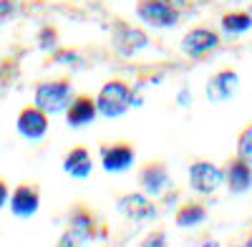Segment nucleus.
<instances>
[{"label": "nucleus", "instance_id": "nucleus-5", "mask_svg": "<svg viewBox=\"0 0 252 247\" xmlns=\"http://www.w3.org/2000/svg\"><path fill=\"white\" fill-rule=\"evenodd\" d=\"M136 161V149L129 141H114L101 147V167L109 174H121L126 169H131Z\"/></svg>", "mask_w": 252, "mask_h": 247}, {"label": "nucleus", "instance_id": "nucleus-23", "mask_svg": "<svg viewBox=\"0 0 252 247\" xmlns=\"http://www.w3.org/2000/svg\"><path fill=\"white\" fill-rule=\"evenodd\" d=\"M144 245H166V235L159 230L157 235H149V237H144Z\"/></svg>", "mask_w": 252, "mask_h": 247}, {"label": "nucleus", "instance_id": "nucleus-14", "mask_svg": "<svg viewBox=\"0 0 252 247\" xmlns=\"http://www.w3.org/2000/svg\"><path fill=\"white\" fill-rule=\"evenodd\" d=\"M66 121L68 126H86V124H91L96 116H98V106H96V98L81 93V96H73L71 104L66 106Z\"/></svg>", "mask_w": 252, "mask_h": 247}, {"label": "nucleus", "instance_id": "nucleus-10", "mask_svg": "<svg viewBox=\"0 0 252 247\" xmlns=\"http://www.w3.org/2000/svg\"><path fill=\"white\" fill-rule=\"evenodd\" d=\"M116 210L121 217L131 219V222H146V219H154L157 217V204L152 202L149 194H126L116 202Z\"/></svg>", "mask_w": 252, "mask_h": 247}, {"label": "nucleus", "instance_id": "nucleus-15", "mask_svg": "<svg viewBox=\"0 0 252 247\" xmlns=\"http://www.w3.org/2000/svg\"><path fill=\"white\" fill-rule=\"evenodd\" d=\"M63 172L73 179H86L91 172H94V159H91V152L86 147H71L68 154L63 156Z\"/></svg>", "mask_w": 252, "mask_h": 247}, {"label": "nucleus", "instance_id": "nucleus-8", "mask_svg": "<svg viewBox=\"0 0 252 247\" xmlns=\"http://www.w3.org/2000/svg\"><path fill=\"white\" fill-rule=\"evenodd\" d=\"M15 129L23 139H31V141L43 139L48 134V114L43 109H38L35 104L20 109V114L15 119Z\"/></svg>", "mask_w": 252, "mask_h": 247}, {"label": "nucleus", "instance_id": "nucleus-9", "mask_svg": "<svg viewBox=\"0 0 252 247\" xmlns=\"http://www.w3.org/2000/svg\"><path fill=\"white\" fill-rule=\"evenodd\" d=\"M40 207V189L33 182H20L10 194V212L20 219H28L38 212Z\"/></svg>", "mask_w": 252, "mask_h": 247}, {"label": "nucleus", "instance_id": "nucleus-24", "mask_svg": "<svg viewBox=\"0 0 252 247\" xmlns=\"http://www.w3.org/2000/svg\"><path fill=\"white\" fill-rule=\"evenodd\" d=\"M5 202H8V184L5 179H0V210L5 207Z\"/></svg>", "mask_w": 252, "mask_h": 247}, {"label": "nucleus", "instance_id": "nucleus-11", "mask_svg": "<svg viewBox=\"0 0 252 247\" xmlns=\"http://www.w3.org/2000/svg\"><path fill=\"white\" fill-rule=\"evenodd\" d=\"M182 53L189 58H202L207 53H212L220 46V35L209 28H192L182 38Z\"/></svg>", "mask_w": 252, "mask_h": 247}, {"label": "nucleus", "instance_id": "nucleus-21", "mask_svg": "<svg viewBox=\"0 0 252 247\" xmlns=\"http://www.w3.org/2000/svg\"><path fill=\"white\" fill-rule=\"evenodd\" d=\"M53 63H68V66H76V63H81V56H78V51H58L56 48V53H53Z\"/></svg>", "mask_w": 252, "mask_h": 247}, {"label": "nucleus", "instance_id": "nucleus-4", "mask_svg": "<svg viewBox=\"0 0 252 247\" xmlns=\"http://www.w3.org/2000/svg\"><path fill=\"white\" fill-rule=\"evenodd\" d=\"M136 18L149 28H174L179 10L172 0H136Z\"/></svg>", "mask_w": 252, "mask_h": 247}, {"label": "nucleus", "instance_id": "nucleus-12", "mask_svg": "<svg viewBox=\"0 0 252 247\" xmlns=\"http://www.w3.org/2000/svg\"><path fill=\"white\" fill-rule=\"evenodd\" d=\"M139 184H141V189L144 194H149V197H159L164 194L166 189V184H169V172H166V164L164 161H146L141 172H139Z\"/></svg>", "mask_w": 252, "mask_h": 247}, {"label": "nucleus", "instance_id": "nucleus-19", "mask_svg": "<svg viewBox=\"0 0 252 247\" xmlns=\"http://www.w3.org/2000/svg\"><path fill=\"white\" fill-rule=\"evenodd\" d=\"M237 156L245 159L252 167V126H245L240 139H237Z\"/></svg>", "mask_w": 252, "mask_h": 247}, {"label": "nucleus", "instance_id": "nucleus-17", "mask_svg": "<svg viewBox=\"0 0 252 247\" xmlns=\"http://www.w3.org/2000/svg\"><path fill=\"white\" fill-rule=\"evenodd\" d=\"M207 219V207L202 202H184L179 204V210L174 215V222L177 227H199V224Z\"/></svg>", "mask_w": 252, "mask_h": 247}, {"label": "nucleus", "instance_id": "nucleus-1", "mask_svg": "<svg viewBox=\"0 0 252 247\" xmlns=\"http://www.w3.org/2000/svg\"><path fill=\"white\" fill-rule=\"evenodd\" d=\"M131 101H134V89L121 78H111L101 86V91L96 96V106H98L101 116L116 119V116H124L129 111Z\"/></svg>", "mask_w": 252, "mask_h": 247}, {"label": "nucleus", "instance_id": "nucleus-22", "mask_svg": "<svg viewBox=\"0 0 252 247\" xmlns=\"http://www.w3.org/2000/svg\"><path fill=\"white\" fill-rule=\"evenodd\" d=\"M15 13V0H0V23Z\"/></svg>", "mask_w": 252, "mask_h": 247}, {"label": "nucleus", "instance_id": "nucleus-2", "mask_svg": "<svg viewBox=\"0 0 252 247\" xmlns=\"http://www.w3.org/2000/svg\"><path fill=\"white\" fill-rule=\"evenodd\" d=\"M73 98V86H71V78H51L43 81V84L35 86V96H33V104L38 109H43L48 116L66 111V106L71 104Z\"/></svg>", "mask_w": 252, "mask_h": 247}, {"label": "nucleus", "instance_id": "nucleus-13", "mask_svg": "<svg viewBox=\"0 0 252 247\" xmlns=\"http://www.w3.org/2000/svg\"><path fill=\"white\" fill-rule=\"evenodd\" d=\"M237 86H240V76L237 71L232 68H224V71H217L212 78L207 81V98L220 104V101H227L237 93Z\"/></svg>", "mask_w": 252, "mask_h": 247}, {"label": "nucleus", "instance_id": "nucleus-16", "mask_svg": "<svg viewBox=\"0 0 252 247\" xmlns=\"http://www.w3.org/2000/svg\"><path fill=\"white\" fill-rule=\"evenodd\" d=\"M224 182H227V187L232 194H245L252 187V167L245 159L235 156L224 169Z\"/></svg>", "mask_w": 252, "mask_h": 247}, {"label": "nucleus", "instance_id": "nucleus-6", "mask_svg": "<svg viewBox=\"0 0 252 247\" xmlns=\"http://www.w3.org/2000/svg\"><path fill=\"white\" fill-rule=\"evenodd\" d=\"M111 38H114V46L121 56H134V53H139L149 46V35L141 28L129 26L126 20H114L111 23Z\"/></svg>", "mask_w": 252, "mask_h": 247}, {"label": "nucleus", "instance_id": "nucleus-3", "mask_svg": "<svg viewBox=\"0 0 252 247\" xmlns=\"http://www.w3.org/2000/svg\"><path fill=\"white\" fill-rule=\"evenodd\" d=\"M98 232L96 212L86 204H73L68 215V230L61 237V245H89Z\"/></svg>", "mask_w": 252, "mask_h": 247}, {"label": "nucleus", "instance_id": "nucleus-25", "mask_svg": "<svg viewBox=\"0 0 252 247\" xmlns=\"http://www.w3.org/2000/svg\"><path fill=\"white\" fill-rule=\"evenodd\" d=\"M247 247H252V230H250V237H247Z\"/></svg>", "mask_w": 252, "mask_h": 247}, {"label": "nucleus", "instance_id": "nucleus-7", "mask_svg": "<svg viewBox=\"0 0 252 247\" xmlns=\"http://www.w3.org/2000/svg\"><path fill=\"white\" fill-rule=\"evenodd\" d=\"M222 182H224V172L212 161H194L189 167V187L202 197L217 192Z\"/></svg>", "mask_w": 252, "mask_h": 247}, {"label": "nucleus", "instance_id": "nucleus-20", "mask_svg": "<svg viewBox=\"0 0 252 247\" xmlns=\"http://www.w3.org/2000/svg\"><path fill=\"white\" fill-rule=\"evenodd\" d=\"M38 48L40 51H56L58 48V31L53 26H46L38 31Z\"/></svg>", "mask_w": 252, "mask_h": 247}, {"label": "nucleus", "instance_id": "nucleus-18", "mask_svg": "<svg viewBox=\"0 0 252 247\" xmlns=\"http://www.w3.org/2000/svg\"><path fill=\"white\" fill-rule=\"evenodd\" d=\"M250 28H252V15L247 10H232V13L222 15V31L229 35L247 33Z\"/></svg>", "mask_w": 252, "mask_h": 247}]
</instances>
